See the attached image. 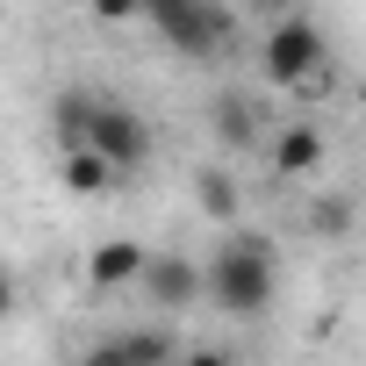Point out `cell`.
Listing matches in <instances>:
<instances>
[{"instance_id":"cell-6","label":"cell","mask_w":366,"mask_h":366,"mask_svg":"<svg viewBox=\"0 0 366 366\" xmlns=\"http://www.w3.org/2000/svg\"><path fill=\"white\" fill-rule=\"evenodd\" d=\"M144 295L158 302V309H187L194 295H202V266L194 259H151V273H144Z\"/></svg>"},{"instance_id":"cell-7","label":"cell","mask_w":366,"mask_h":366,"mask_svg":"<svg viewBox=\"0 0 366 366\" xmlns=\"http://www.w3.org/2000/svg\"><path fill=\"white\" fill-rule=\"evenodd\" d=\"M316 165H323V129L287 122V129L273 137V172H316Z\"/></svg>"},{"instance_id":"cell-14","label":"cell","mask_w":366,"mask_h":366,"mask_svg":"<svg viewBox=\"0 0 366 366\" xmlns=\"http://www.w3.org/2000/svg\"><path fill=\"white\" fill-rule=\"evenodd\" d=\"M187 366H230V352H216V345H194V352H187Z\"/></svg>"},{"instance_id":"cell-8","label":"cell","mask_w":366,"mask_h":366,"mask_svg":"<svg viewBox=\"0 0 366 366\" xmlns=\"http://www.w3.org/2000/svg\"><path fill=\"white\" fill-rule=\"evenodd\" d=\"M58 179H65L72 194H101L108 179H115V165H108V158H94V151H65V165H58Z\"/></svg>"},{"instance_id":"cell-15","label":"cell","mask_w":366,"mask_h":366,"mask_svg":"<svg viewBox=\"0 0 366 366\" xmlns=\"http://www.w3.org/2000/svg\"><path fill=\"white\" fill-rule=\"evenodd\" d=\"M8 309H15V280L0 273V323H8Z\"/></svg>"},{"instance_id":"cell-2","label":"cell","mask_w":366,"mask_h":366,"mask_svg":"<svg viewBox=\"0 0 366 366\" xmlns=\"http://www.w3.org/2000/svg\"><path fill=\"white\" fill-rule=\"evenodd\" d=\"M273 280H280V259L266 237H230L209 273H202V295L223 309V316H266L273 309Z\"/></svg>"},{"instance_id":"cell-1","label":"cell","mask_w":366,"mask_h":366,"mask_svg":"<svg viewBox=\"0 0 366 366\" xmlns=\"http://www.w3.org/2000/svg\"><path fill=\"white\" fill-rule=\"evenodd\" d=\"M58 129L72 137V151H94L108 165H137L151 151V122L108 94H65L58 101Z\"/></svg>"},{"instance_id":"cell-4","label":"cell","mask_w":366,"mask_h":366,"mask_svg":"<svg viewBox=\"0 0 366 366\" xmlns=\"http://www.w3.org/2000/svg\"><path fill=\"white\" fill-rule=\"evenodd\" d=\"M151 29H158V36H172L179 51L209 58V51L230 36V15H223V8H209V0H151Z\"/></svg>"},{"instance_id":"cell-11","label":"cell","mask_w":366,"mask_h":366,"mask_svg":"<svg viewBox=\"0 0 366 366\" xmlns=\"http://www.w3.org/2000/svg\"><path fill=\"white\" fill-rule=\"evenodd\" d=\"M309 223H316V237H345V230H352V209H345V202H316Z\"/></svg>"},{"instance_id":"cell-5","label":"cell","mask_w":366,"mask_h":366,"mask_svg":"<svg viewBox=\"0 0 366 366\" xmlns=\"http://www.w3.org/2000/svg\"><path fill=\"white\" fill-rule=\"evenodd\" d=\"M144 273H151V252L144 244H94V259H86V280L94 287H144Z\"/></svg>"},{"instance_id":"cell-3","label":"cell","mask_w":366,"mask_h":366,"mask_svg":"<svg viewBox=\"0 0 366 366\" xmlns=\"http://www.w3.org/2000/svg\"><path fill=\"white\" fill-rule=\"evenodd\" d=\"M266 79L295 86V94H323L330 86V51H323V29L309 15H287V22L266 29Z\"/></svg>"},{"instance_id":"cell-10","label":"cell","mask_w":366,"mask_h":366,"mask_svg":"<svg viewBox=\"0 0 366 366\" xmlns=\"http://www.w3.org/2000/svg\"><path fill=\"white\" fill-rule=\"evenodd\" d=\"M194 202H202L209 216H223V223L237 216V187H230L223 172H202V179H194Z\"/></svg>"},{"instance_id":"cell-9","label":"cell","mask_w":366,"mask_h":366,"mask_svg":"<svg viewBox=\"0 0 366 366\" xmlns=\"http://www.w3.org/2000/svg\"><path fill=\"white\" fill-rule=\"evenodd\" d=\"M115 337H122L129 366H165V359H172V337H165V330H115Z\"/></svg>"},{"instance_id":"cell-13","label":"cell","mask_w":366,"mask_h":366,"mask_svg":"<svg viewBox=\"0 0 366 366\" xmlns=\"http://www.w3.org/2000/svg\"><path fill=\"white\" fill-rule=\"evenodd\" d=\"M79 366H129V352H122V337H101L94 352H79Z\"/></svg>"},{"instance_id":"cell-12","label":"cell","mask_w":366,"mask_h":366,"mask_svg":"<svg viewBox=\"0 0 366 366\" xmlns=\"http://www.w3.org/2000/svg\"><path fill=\"white\" fill-rule=\"evenodd\" d=\"M216 129H223L230 144H244V137H252V115H244V101H216Z\"/></svg>"}]
</instances>
